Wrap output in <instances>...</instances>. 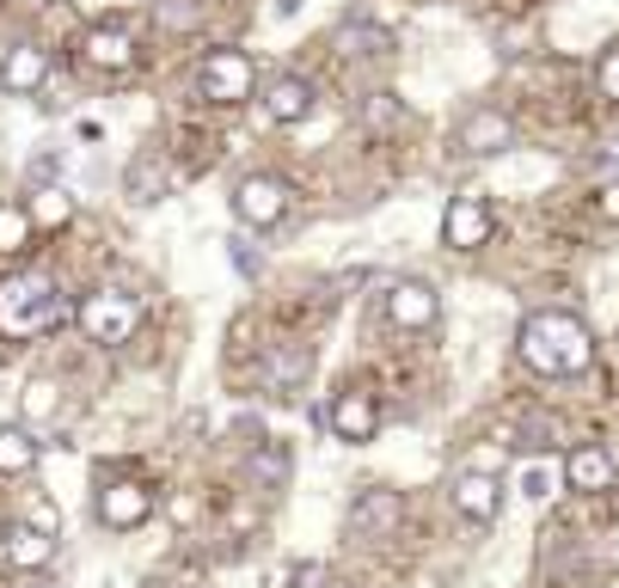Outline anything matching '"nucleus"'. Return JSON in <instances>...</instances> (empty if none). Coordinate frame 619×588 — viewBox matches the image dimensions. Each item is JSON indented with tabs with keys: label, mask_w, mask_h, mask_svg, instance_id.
I'll use <instances>...</instances> for the list:
<instances>
[{
	"label": "nucleus",
	"mask_w": 619,
	"mask_h": 588,
	"mask_svg": "<svg viewBox=\"0 0 619 588\" xmlns=\"http://www.w3.org/2000/svg\"><path fill=\"white\" fill-rule=\"evenodd\" d=\"M68 313L74 307L62 301V289H56L44 270H19V277L0 282V331H7V338H37V331L62 326Z\"/></svg>",
	"instance_id": "2"
},
{
	"label": "nucleus",
	"mask_w": 619,
	"mask_h": 588,
	"mask_svg": "<svg viewBox=\"0 0 619 588\" xmlns=\"http://www.w3.org/2000/svg\"><path fill=\"white\" fill-rule=\"evenodd\" d=\"M68 215H74V202H68L62 190H37V202H32V221H37V227H62Z\"/></svg>",
	"instance_id": "22"
},
{
	"label": "nucleus",
	"mask_w": 619,
	"mask_h": 588,
	"mask_svg": "<svg viewBox=\"0 0 619 588\" xmlns=\"http://www.w3.org/2000/svg\"><path fill=\"white\" fill-rule=\"evenodd\" d=\"M49 411H56V380H32V387H25V418H49Z\"/></svg>",
	"instance_id": "26"
},
{
	"label": "nucleus",
	"mask_w": 619,
	"mask_h": 588,
	"mask_svg": "<svg viewBox=\"0 0 619 588\" xmlns=\"http://www.w3.org/2000/svg\"><path fill=\"white\" fill-rule=\"evenodd\" d=\"M350 521H357V533H369V540H387L393 527L405 521L399 491H362V496H357V509H350Z\"/></svg>",
	"instance_id": "16"
},
{
	"label": "nucleus",
	"mask_w": 619,
	"mask_h": 588,
	"mask_svg": "<svg viewBox=\"0 0 619 588\" xmlns=\"http://www.w3.org/2000/svg\"><path fill=\"white\" fill-rule=\"evenodd\" d=\"M515 435H522V448H552V442H558V423L546 418V411H527V418L515 423Z\"/></svg>",
	"instance_id": "23"
},
{
	"label": "nucleus",
	"mask_w": 619,
	"mask_h": 588,
	"mask_svg": "<svg viewBox=\"0 0 619 588\" xmlns=\"http://www.w3.org/2000/svg\"><path fill=\"white\" fill-rule=\"evenodd\" d=\"M307 374V356L301 350H289V356H270V387H294Z\"/></svg>",
	"instance_id": "24"
},
{
	"label": "nucleus",
	"mask_w": 619,
	"mask_h": 588,
	"mask_svg": "<svg viewBox=\"0 0 619 588\" xmlns=\"http://www.w3.org/2000/svg\"><path fill=\"white\" fill-rule=\"evenodd\" d=\"M32 209L25 202H0V251H19L25 239H32Z\"/></svg>",
	"instance_id": "20"
},
{
	"label": "nucleus",
	"mask_w": 619,
	"mask_h": 588,
	"mask_svg": "<svg viewBox=\"0 0 619 588\" xmlns=\"http://www.w3.org/2000/svg\"><path fill=\"white\" fill-rule=\"evenodd\" d=\"M124 190H129V202H160V197L172 190V166H166L160 154H141L136 166H129Z\"/></svg>",
	"instance_id": "18"
},
{
	"label": "nucleus",
	"mask_w": 619,
	"mask_h": 588,
	"mask_svg": "<svg viewBox=\"0 0 619 588\" xmlns=\"http://www.w3.org/2000/svg\"><path fill=\"white\" fill-rule=\"evenodd\" d=\"M454 148L460 154H472V160H491V154H503V148H515V124L503 117V110H466L460 117V129H454Z\"/></svg>",
	"instance_id": "7"
},
{
	"label": "nucleus",
	"mask_w": 619,
	"mask_h": 588,
	"mask_svg": "<svg viewBox=\"0 0 619 588\" xmlns=\"http://www.w3.org/2000/svg\"><path fill=\"white\" fill-rule=\"evenodd\" d=\"M227 246H233V263H240V277H258V258H252L246 239H227Z\"/></svg>",
	"instance_id": "30"
},
{
	"label": "nucleus",
	"mask_w": 619,
	"mask_h": 588,
	"mask_svg": "<svg viewBox=\"0 0 619 588\" xmlns=\"http://www.w3.org/2000/svg\"><path fill=\"white\" fill-rule=\"evenodd\" d=\"M233 215L246 221V227H277L289 215V185H282L277 172H252L233 185Z\"/></svg>",
	"instance_id": "5"
},
{
	"label": "nucleus",
	"mask_w": 619,
	"mask_h": 588,
	"mask_svg": "<svg viewBox=\"0 0 619 588\" xmlns=\"http://www.w3.org/2000/svg\"><path fill=\"white\" fill-rule=\"evenodd\" d=\"M313 105H319V93H313V80H301V74H282V80H270V93H264V117L270 124H307L313 117Z\"/></svg>",
	"instance_id": "12"
},
{
	"label": "nucleus",
	"mask_w": 619,
	"mask_h": 588,
	"mask_svg": "<svg viewBox=\"0 0 619 588\" xmlns=\"http://www.w3.org/2000/svg\"><path fill=\"white\" fill-rule=\"evenodd\" d=\"M252 479H258L264 491H277V484L289 479V448H282V442H264V454H252Z\"/></svg>",
	"instance_id": "21"
},
{
	"label": "nucleus",
	"mask_w": 619,
	"mask_h": 588,
	"mask_svg": "<svg viewBox=\"0 0 619 588\" xmlns=\"http://www.w3.org/2000/svg\"><path fill=\"white\" fill-rule=\"evenodd\" d=\"M522 496H534V503L552 496V472H546V466H527V472H522Z\"/></svg>",
	"instance_id": "29"
},
{
	"label": "nucleus",
	"mask_w": 619,
	"mask_h": 588,
	"mask_svg": "<svg viewBox=\"0 0 619 588\" xmlns=\"http://www.w3.org/2000/svg\"><path fill=\"white\" fill-rule=\"evenodd\" d=\"M148 515H154V491H148V484L117 479V484H105V491H98V521H105V527H117V533L141 527Z\"/></svg>",
	"instance_id": "9"
},
{
	"label": "nucleus",
	"mask_w": 619,
	"mask_h": 588,
	"mask_svg": "<svg viewBox=\"0 0 619 588\" xmlns=\"http://www.w3.org/2000/svg\"><path fill=\"white\" fill-rule=\"evenodd\" d=\"M49 80V49L44 44H13L7 49V62H0V86L7 93H37Z\"/></svg>",
	"instance_id": "15"
},
{
	"label": "nucleus",
	"mask_w": 619,
	"mask_h": 588,
	"mask_svg": "<svg viewBox=\"0 0 619 588\" xmlns=\"http://www.w3.org/2000/svg\"><path fill=\"white\" fill-rule=\"evenodd\" d=\"M602 215H607V221H619V185H607V190H602Z\"/></svg>",
	"instance_id": "31"
},
{
	"label": "nucleus",
	"mask_w": 619,
	"mask_h": 588,
	"mask_svg": "<svg viewBox=\"0 0 619 588\" xmlns=\"http://www.w3.org/2000/svg\"><path fill=\"white\" fill-rule=\"evenodd\" d=\"M37 454H44V442H37L25 423H7V430H0V472H7V479H13V472H32Z\"/></svg>",
	"instance_id": "19"
},
{
	"label": "nucleus",
	"mask_w": 619,
	"mask_h": 588,
	"mask_svg": "<svg viewBox=\"0 0 619 588\" xmlns=\"http://www.w3.org/2000/svg\"><path fill=\"white\" fill-rule=\"evenodd\" d=\"M595 80H602V98H619V49H602V68H595Z\"/></svg>",
	"instance_id": "27"
},
{
	"label": "nucleus",
	"mask_w": 619,
	"mask_h": 588,
	"mask_svg": "<svg viewBox=\"0 0 619 588\" xmlns=\"http://www.w3.org/2000/svg\"><path fill=\"white\" fill-rule=\"evenodd\" d=\"M326 423H331V435L338 442H374L381 435V404H374V392H362V387H343L338 399H331V411H326Z\"/></svg>",
	"instance_id": "6"
},
{
	"label": "nucleus",
	"mask_w": 619,
	"mask_h": 588,
	"mask_svg": "<svg viewBox=\"0 0 619 588\" xmlns=\"http://www.w3.org/2000/svg\"><path fill=\"white\" fill-rule=\"evenodd\" d=\"M25 7H49V0H25Z\"/></svg>",
	"instance_id": "33"
},
{
	"label": "nucleus",
	"mask_w": 619,
	"mask_h": 588,
	"mask_svg": "<svg viewBox=\"0 0 619 588\" xmlns=\"http://www.w3.org/2000/svg\"><path fill=\"white\" fill-rule=\"evenodd\" d=\"M49 557H56V533H44V527H13L7 533V564L13 571H44Z\"/></svg>",
	"instance_id": "17"
},
{
	"label": "nucleus",
	"mask_w": 619,
	"mask_h": 588,
	"mask_svg": "<svg viewBox=\"0 0 619 588\" xmlns=\"http://www.w3.org/2000/svg\"><path fill=\"white\" fill-rule=\"evenodd\" d=\"M270 13H277V19H294V13H301V0H270Z\"/></svg>",
	"instance_id": "32"
},
{
	"label": "nucleus",
	"mask_w": 619,
	"mask_h": 588,
	"mask_svg": "<svg viewBox=\"0 0 619 588\" xmlns=\"http://www.w3.org/2000/svg\"><path fill=\"white\" fill-rule=\"evenodd\" d=\"M515 350H522V362L534 374H552V380H571V374L595 368V338H588V326L576 313H558V307L527 313Z\"/></svg>",
	"instance_id": "1"
},
{
	"label": "nucleus",
	"mask_w": 619,
	"mask_h": 588,
	"mask_svg": "<svg viewBox=\"0 0 619 588\" xmlns=\"http://www.w3.org/2000/svg\"><path fill=\"white\" fill-rule=\"evenodd\" d=\"M326 583H331L326 564H294L289 571V588H326Z\"/></svg>",
	"instance_id": "28"
},
{
	"label": "nucleus",
	"mask_w": 619,
	"mask_h": 588,
	"mask_svg": "<svg viewBox=\"0 0 619 588\" xmlns=\"http://www.w3.org/2000/svg\"><path fill=\"white\" fill-rule=\"evenodd\" d=\"M454 509L472 527H491L497 515H503V484H497L491 472H460V479H454Z\"/></svg>",
	"instance_id": "11"
},
{
	"label": "nucleus",
	"mask_w": 619,
	"mask_h": 588,
	"mask_svg": "<svg viewBox=\"0 0 619 588\" xmlns=\"http://www.w3.org/2000/svg\"><path fill=\"white\" fill-rule=\"evenodd\" d=\"M435 313H442V301H435L430 282H393V294H387V319H393L399 331L435 326Z\"/></svg>",
	"instance_id": "13"
},
{
	"label": "nucleus",
	"mask_w": 619,
	"mask_h": 588,
	"mask_svg": "<svg viewBox=\"0 0 619 588\" xmlns=\"http://www.w3.org/2000/svg\"><path fill=\"white\" fill-rule=\"evenodd\" d=\"M564 479H571V491L602 496V491L619 484V466H614V454H607L602 442H583V448H571V460H564Z\"/></svg>",
	"instance_id": "10"
},
{
	"label": "nucleus",
	"mask_w": 619,
	"mask_h": 588,
	"mask_svg": "<svg viewBox=\"0 0 619 588\" xmlns=\"http://www.w3.org/2000/svg\"><path fill=\"white\" fill-rule=\"evenodd\" d=\"M491 202L484 197H454L448 209H442V239H448L454 251H479L484 239H491Z\"/></svg>",
	"instance_id": "8"
},
{
	"label": "nucleus",
	"mask_w": 619,
	"mask_h": 588,
	"mask_svg": "<svg viewBox=\"0 0 619 588\" xmlns=\"http://www.w3.org/2000/svg\"><path fill=\"white\" fill-rule=\"evenodd\" d=\"M80 331H86V338L93 343H129L136 338V326H141V301L136 294H124V289H98V294H86V301H80Z\"/></svg>",
	"instance_id": "3"
},
{
	"label": "nucleus",
	"mask_w": 619,
	"mask_h": 588,
	"mask_svg": "<svg viewBox=\"0 0 619 588\" xmlns=\"http://www.w3.org/2000/svg\"><path fill=\"white\" fill-rule=\"evenodd\" d=\"M80 56L93 68L124 74V68H136V37H129V25H93V32L80 37Z\"/></svg>",
	"instance_id": "14"
},
{
	"label": "nucleus",
	"mask_w": 619,
	"mask_h": 588,
	"mask_svg": "<svg viewBox=\"0 0 619 588\" xmlns=\"http://www.w3.org/2000/svg\"><path fill=\"white\" fill-rule=\"evenodd\" d=\"M252 80H258V68H252L246 49H202V62H197L202 98H215V105H240V98H252Z\"/></svg>",
	"instance_id": "4"
},
{
	"label": "nucleus",
	"mask_w": 619,
	"mask_h": 588,
	"mask_svg": "<svg viewBox=\"0 0 619 588\" xmlns=\"http://www.w3.org/2000/svg\"><path fill=\"white\" fill-rule=\"evenodd\" d=\"M343 44H362L369 56H387V49H393V32H381V25H350V32H343Z\"/></svg>",
	"instance_id": "25"
}]
</instances>
